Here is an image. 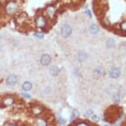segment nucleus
Returning a JSON list of instances; mask_svg holds the SVG:
<instances>
[{
    "instance_id": "obj_26",
    "label": "nucleus",
    "mask_w": 126,
    "mask_h": 126,
    "mask_svg": "<svg viewBox=\"0 0 126 126\" xmlns=\"http://www.w3.org/2000/svg\"><path fill=\"white\" fill-rule=\"evenodd\" d=\"M60 125L61 126H65V125H66V120H64V119H60Z\"/></svg>"
},
{
    "instance_id": "obj_29",
    "label": "nucleus",
    "mask_w": 126,
    "mask_h": 126,
    "mask_svg": "<svg viewBox=\"0 0 126 126\" xmlns=\"http://www.w3.org/2000/svg\"><path fill=\"white\" fill-rule=\"evenodd\" d=\"M1 50H2V47H1V46H0V52H1Z\"/></svg>"
},
{
    "instance_id": "obj_7",
    "label": "nucleus",
    "mask_w": 126,
    "mask_h": 126,
    "mask_svg": "<svg viewBox=\"0 0 126 126\" xmlns=\"http://www.w3.org/2000/svg\"><path fill=\"white\" fill-rule=\"evenodd\" d=\"M120 74H121V70L118 67H113L108 72V75L112 79H117L120 76Z\"/></svg>"
},
{
    "instance_id": "obj_5",
    "label": "nucleus",
    "mask_w": 126,
    "mask_h": 126,
    "mask_svg": "<svg viewBox=\"0 0 126 126\" xmlns=\"http://www.w3.org/2000/svg\"><path fill=\"white\" fill-rule=\"evenodd\" d=\"M40 63L42 66L46 67L49 66L51 63V55L48 54V53H43L41 55V58H40Z\"/></svg>"
},
{
    "instance_id": "obj_25",
    "label": "nucleus",
    "mask_w": 126,
    "mask_h": 126,
    "mask_svg": "<svg viewBox=\"0 0 126 126\" xmlns=\"http://www.w3.org/2000/svg\"><path fill=\"white\" fill-rule=\"evenodd\" d=\"M22 96L24 97H25V98H28V99L31 98V96H30V94H28L27 91H26V93H22Z\"/></svg>"
},
{
    "instance_id": "obj_23",
    "label": "nucleus",
    "mask_w": 126,
    "mask_h": 126,
    "mask_svg": "<svg viewBox=\"0 0 126 126\" xmlns=\"http://www.w3.org/2000/svg\"><path fill=\"white\" fill-rule=\"evenodd\" d=\"M51 87H45V90H44V93L45 94H50L51 93Z\"/></svg>"
},
{
    "instance_id": "obj_8",
    "label": "nucleus",
    "mask_w": 126,
    "mask_h": 126,
    "mask_svg": "<svg viewBox=\"0 0 126 126\" xmlns=\"http://www.w3.org/2000/svg\"><path fill=\"white\" fill-rule=\"evenodd\" d=\"M43 108L39 105H35V106L32 107L31 108V112L32 114H34L35 116H38V115H41V114L43 112Z\"/></svg>"
},
{
    "instance_id": "obj_21",
    "label": "nucleus",
    "mask_w": 126,
    "mask_h": 126,
    "mask_svg": "<svg viewBox=\"0 0 126 126\" xmlns=\"http://www.w3.org/2000/svg\"><path fill=\"white\" fill-rule=\"evenodd\" d=\"M85 13H86V14H87V16L88 17V18H90V19L93 18V14H92V12H91L90 9H86Z\"/></svg>"
},
{
    "instance_id": "obj_4",
    "label": "nucleus",
    "mask_w": 126,
    "mask_h": 126,
    "mask_svg": "<svg viewBox=\"0 0 126 126\" xmlns=\"http://www.w3.org/2000/svg\"><path fill=\"white\" fill-rule=\"evenodd\" d=\"M72 34V27L70 25H64L62 26L61 28V35L63 38L65 39H67L68 37H70Z\"/></svg>"
},
{
    "instance_id": "obj_15",
    "label": "nucleus",
    "mask_w": 126,
    "mask_h": 126,
    "mask_svg": "<svg viewBox=\"0 0 126 126\" xmlns=\"http://www.w3.org/2000/svg\"><path fill=\"white\" fill-rule=\"evenodd\" d=\"M114 45H115V40L114 39V38H108V40H107L106 42V46L108 48H112V47H114Z\"/></svg>"
},
{
    "instance_id": "obj_30",
    "label": "nucleus",
    "mask_w": 126,
    "mask_h": 126,
    "mask_svg": "<svg viewBox=\"0 0 126 126\" xmlns=\"http://www.w3.org/2000/svg\"><path fill=\"white\" fill-rule=\"evenodd\" d=\"M104 126H108V125H104Z\"/></svg>"
},
{
    "instance_id": "obj_17",
    "label": "nucleus",
    "mask_w": 126,
    "mask_h": 126,
    "mask_svg": "<svg viewBox=\"0 0 126 126\" xmlns=\"http://www.w3.org/2000/svg\"><path fill=\"white\" fill-rule=\"evenodd\" d=\"M33 36L35 37V38H37V39H40V40H42L45 38V36H44V34L42 33L41 31H36V32H34L33 33Z\"/></svg>"
},
{
    "instance_id": "obj_22",
    "label": "nucleus",
    "mask_w": 126,
    "mask_h": 126,
    "mask_svg": "<svg viewBox=\"0 0 126 126\" xmlns=\"http://www.w3.org/2000/svg\"><path fill=\"white\" fill-rule=\"evenodd\" d=\"M93 111H92V110H88V111H87L85 112V113H84V115H85V117H90L91 115H93Z\"/></svg>"
},
{
    "instance_id": "obj_28",
    "label": "nucleus",
    "mask_w": 126,
    "mask_h": 126,
    "mask_svg": "<svg viewBox=\"0 0 126 126\" xmlns=\"http://www.w3.org/2000/svg\"><path fill=\"white\" fill-rule=\"evenodd\" d=\"M4 126H17L16 125H13V124H6Z\"/></svg>"
},
{
    "instance_id": "obj_12",
    "label": "nucleus",
    "mask_w": 126,
    "mask_h": 126,
    "mask_svg": "<svg viewBox=\"0 0 126 126\" xmlns=\"http://www.w3.org/2000/svg\"><path fill=\"white\" fill-rule=\"evenodd\" d=\"M60 69L56 66H53L50 69V74H51L52 76H57L59 74H60Z\"/></svg>"
},
{
    "instance_id": "obj_20",
    "label": "nucleus",
    "mask_w": 126,
    "mask_h": 126,
    "mask_svg": "<svg viewBox=\"0 0 126 126\" xmlns=\"http://www.w3.org/2000/svg\"><path fill=\"white\" fill-rule=\"evenodd\" d=\"M114 101L116 102H120V95L119 92H116L114 95Z\"/></svg>"
},
{
    "instance_id": "obj_18",
    "label": "nucleus",
    "mask_w": 126,
    "mask_h": 126,
    "mask_svg": "<svg viewBox=\"0 0 126 126\" xmlns=\"http://www.w3.org/2000/svg\"><path fill=\"white\" fill-rule=\"evenodd\" d=\"M36 126H47V124L44 119H40L36 121Z\"/></svg>"
},
{
    "instance_id": "obj_14",
    "label": "nucleus",
    "mask_w": 126,
    "mask_h": 126,
    "mask_svg": "<svg viewBox=\"0 0 126 126\" xmlns=\"http://www.w3.org/2000/svg\"><path fill=\"white\" fill-rule=\"evenodd\" d=\"M87 58V54L84 52H80L77 54V59L79 62H84Z\"/></svg>"
},
{
    "instance_id": "obj_24",
    "label": "nucleus",
    "mask_w": 126,
    "mask_h": 126,
    "mask_svg": "<svg viewBox=\"0 0 126 126\" xmlns=\"http://www.w3.org/2000/svg\"><path fill=\"white\" fill-rule=\"evenodd\" d=\"M92 119H93V121H95V122H98V120H99V118L98 117V115L93 114V115H92Z\"/></svg>"
},
{
    "instance_id": "obj_27",
    "label": "nucleus",
    "mask_w": 126,
    "mask_h": 126,
    "mask_svg": "<svg viewBox=\"0 0 126 126\" xmlns=\"http://www.w3.org/2000/svg\"><path fill=\"white\" fill-rule=\"evenodd\" d=\"M77 126H89L87 124H86V123H84V122H81V123H79V124H77Z\"/></svg>"
},
{
    "instance_id": "obj_6",
    "label": "nucleus",
    "mask_w": 126,
    "mask_h": 126,
    "mask_svg": "<svg viewBox=\"0 0 126 126\" xmlns=\"http://www.w3.org/2000/svg\"><path fill=\"white\" fill-rule=\"evenodd\" d=\"M17 82H18V77L16 74H9L6 79V85L9 86H14L17 84Z\"/></svg>"
},
{
    "instance_id": "obj_10",
    "label": "nucleus",
    "mask_w": 126,
    "mask_h": 126,
    "mask_svg": "<svg viewBox=\"0 0 126 126\" xmlns=\"http://www.w3.org/2000/svg\"><path fill=\"white\" fill-rule=\"evenodd\" d=\"M14 99L12 97H7L3 101V103L4 106H11L12 104H14Z\"/></svg>"
},
{
    "instance_id": "obj_9",
    "label": "nucleus",
    "mask_w": 126,
    "mask_h": 126,
    "mask_svg": "<svg viewBox=\"0 0 126 126\" xmlns=\"http://www.w3.org/2000/svg\"><path fill=\"white\" fill-rule=\"evenodd\" d=\"M89 31H90V33L93 34V35H97V34L100 31V28H99L98 25L93 23V24H91L90 26H89Z\"/></svg>"
},
{
    "instance_id": "obj_13",
    "label": "nucleus",
    "mask_w": 126,
    "mask_h": 126,
    "mask_svg": "<svg viewBox=\"0 0 126 126\" xmlns=\"http://www.w3.org/2000/svg\"><path fill=\"white\" fill-rule=\"evenodd\" d=\"M118 27L122 33H126V20H124L121 22H119Z\"/></svg>"
},
{
    "instance_id": "obj_16",
    "label": "nucleus",
    "mask_w": 126,
    "mask_h": 126,
    "mask_svg": "<svg viewBox=\"0 0 126 126\" xmlns=\"http://www.w3.org/2000/svg\"><path fill=\"white\" fill-rule=\"evenodd\" d=\"M93 73H94L96 75H103V74H104V70L103 68H101V67H98V68H96L94 70V71H93Z\"/></svg>"
},
{
    "instance_id": "obj_19",
    "label": "nucleus",
    "mask_w": 126,
    "mask_h": 126,
    "mask_svg": "<svg viewBox=\"0 0 126 126\" xmlns=\"http://www.w3.org/2000/svg\"><path fill=\"white\" fill-rule=\"evenodd\" d=\"M79 117V112H78V111L77 109L73 110V112H72V120L73 119H76L77 118Z\"/></svg>"
},
{
    "instance_id": "obj_1",
    "label": "nucleus",
    "mask_w": 126,
    "mask_h": 126,
    "mask_svg": "<svg viewBox=\"0 0 126 126\" xmlns=\"http://www.w3.org/2000/svg\"><path fill=\"white\" fill-rule=\"evenodd\" d=\"M5 12L9 15H14L18 13L19 9H20V6L19 3L14 0H10L5 4L4 6Z\"/></svg>"
},
{
    "instance_id": "obj_3",
    "label": "nucleus",
    "mask_w": 126,
    "mask_h": 126,
    "mask_svg": "<svg viewBox=\"0 0 126 126\" xmlns=\"http://www.w3.org/2000/svg\"><path fill=\"white\" fill-rule=\"evenodd\" d=\"M57 13V7L55 4H49L44 9V15L47 19L52 20L56 17Z\"/></svg>"
},
{
    "instance_id": "obj_2",
    "label": "nucleus",
    "mask_w": 126,
    "mask_h": 126,
    "mask_svg": "<svg viewBox=\"0 0 126 126\" xmlns=\"http://www.w3.org/2000/svg\"><path fill=\"white\" fill-rule=\"evenodd\" d=\"M35 26L40 30H44L48 26V19L44 14H39L35 19Z\"/></svg>"
},
{
    "instance_id": "obj_11",
    "label": "nucleus",
    "mask_w": 126,
    "mask_h": 126,
    "mask_svg": "<svg viewBox=\"0 0 126 126\" xmlns=\"http://www.w3.org/2000/svg\"><path fill=\"white\" fill-rule=\"evenodd\" d=\"M32 83L30 81H24L22 85V89L24 90V91H29L32 89Z\"/></svg>"
}]
</instances>
